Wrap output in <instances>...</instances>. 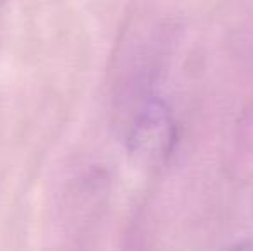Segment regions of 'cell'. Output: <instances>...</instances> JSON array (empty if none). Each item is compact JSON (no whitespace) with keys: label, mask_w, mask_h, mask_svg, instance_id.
Segmentation results:
<instances>
[{"label":"cell","mask_w":253,"mask_h":251,"mask_svg":"<svg viewBox=\"0 0 253 251\" xmlns=\"http://www.w3.org/2000/svg\"><path fill=\"white\" fill-rule=\"evenodd\" d=\"M177 127L166 102L152 98L143 105L129 131V151L145 164L157 165L174 150Z\"/></svg>","instance_id":"cell-1"},{"label":"cell","mask_w":253,"mask_h":251,"mask_svg":"<svg viewBox=\"0 0 253 251\" xmlns=\"http://www.w3.org/2000/svg\"><path fill=\"white\" fill-rule=\"evenodd\" d=\"M227 251H253V243L252 241H241Z\"/></svg>","instance_id":"cell-2"},{"label":"cell","mask_w":253,"mask_h":251,"mask_svg":"<svg viewBox=\"0 0 253 251\" xmlns=\"http://www.w3.org/2000/svg\"><path fill=\"white\" fill-rule=\"evenodd\" d=\"M2 2H3V0H0V3H2Z\"/></svg>","instance_id":"cell-3"}]
</instances>
